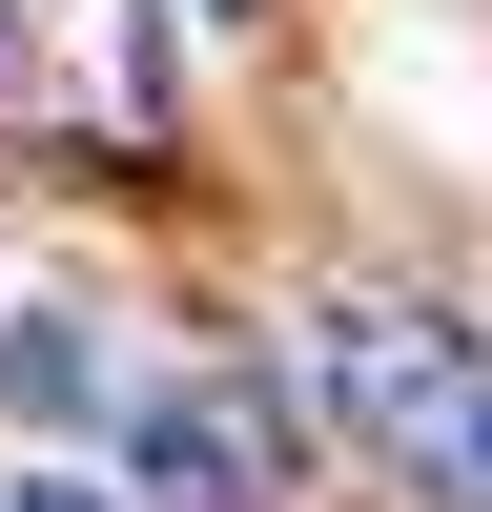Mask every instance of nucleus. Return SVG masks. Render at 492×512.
<instances>
[{"instance_id": "nucleus-1", "label": "nucleus", "mask_w": 492, "mask_h": 512, "mask_svg": "<svg viewBox=\"0 0 492 512\" xmlns=\"http://www.w3.org/2000/svg\"><path fill=\"white\" fill-rule=\"evenodd\" d=\"M308 390L349 410V451L390 492H431V512H492V328H451V308H328V349H308Z\"/></svg>"}, {"instance_id": "nucleus-2", "label": "nucleus", "mask_w": 492, "mask_h": 512, "mask_svg": "<svg viewBox=\"0 0 492 512\" xmlns=\"http://www.w3.org/2000/svg\"><path fill=\"white\" fill-rule=\"evenodd\" d=\"M144 492L164 512H287V410L246 369H164L144 390Z\"/></svg>"}, {"instance_id": "nucleus-3", "label": "nucleus", "mask_w": 492, "mask_h": 512, "mask_svg": "<svg viewBox=\"0 0 492 512\" xmlns=\"http://www.w3.org/2000/svg\"><path fill=\"white\" fill-rule=\"evenodd\" d=\"M0 512H103V492H62V472H21V492H0Z\"/></svg>"}]
</instances>
